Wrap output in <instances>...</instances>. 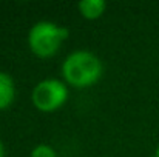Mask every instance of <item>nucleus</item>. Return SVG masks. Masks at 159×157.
Listing matches in <instances>:
<instances>
[{"label":"nucleus","mask_w":159,"mask_h":157,"mask_svg":"<svg viewBox=\"0 0 159 157\" xmlns=\"http://www.w3.org/2000/svg\"><path fill=\"white\" fill-rule=\"evenodd\" d=\"M63 77L74 86H88L94 83L102 74L101 60L88 51L71 52L62 65Z\"/></svg>","instance_id":"nucleus-1"},{"label":"nucleus","mask_w":159,"mask_h":157,"mask_svg":"<svg viewBox=\"0 0 159 157\" xmlns=\"http://www.w3.org/2000/svg\"><path fill=\"white\" fill-rule=\"evenodd\" d=\"M79 9L85 17L94 19L104 12L105 2L104 0H82V2H79Z\"/></svg>","instance_id":"nucleus-5"},{"label":"nucleus","mask_w":159,"mask_h":157,"mask_svg":"<svg viewBox=\"0 0 159 157\" xmlns=\"http://www.w3.org/2000/svg\"><path fill=\"white\" fill-rule=\"evenodd\" d=\"M68 29L57 26L53 22H37L28 36L31 50L40 57H48L59 50L63 39H66Z\"/></svg>","instance_id":"nucleus-2"},{"label":"nucleus","mask_w":159,"mask_h":157,"mask_svg":"<svg viewBox=\"0 0 159 157\" xmlns=\"http://www.w3.org/2000/svg\"><path fill=\"white\" fill-rule=\"evenodd\" d=\"M31 157H56V153L50 145H37L33 150Z\"/></svg>","instance_id":"nucleus-6"},{"label":"nucleus","mask_w":159,"mask_h":157,"mask_svg":"<svg viewBox=\"0 0 159 157\" xmlns=\"http://www.w3.org/2000/svg\"><path fill=\"white\" fill-rule=\"evenodd\" d=\"M66 86L57 79H47L36 85L33 102L40 111H54L66 100Z\"/></svg>","instance_id":"nucleus-3"},{"label":"nucleus","mask_w":159,"mask_h":157,"mask_svg":"<svg viewBox=\"0 0 159 157\" xmlns=\"http://www.w3.org/2000/svg\"><path fill=\"white\" fill-rule=\"evenodd\" d=\"M5 156V150H3V145H2V142H0V157Z\"/></svg>","instance_id":"nucleus-7"},{"label":"nucleus","mask_w":159,"mask_h":157,"mask_svg":"<svg viewBox=\"0 0 159 157\" xmlns=\"http://www.w3.org/2000/svg\"><path fill=\"white\" fill-rule=\"evenodd\" d=\"M14 93H16V89H14L12 79L6 72L0 71V109L6 108L8 105L12 102Z\"/></svg>","instance_id":"nucleus-4"},{"label":"nucleus","mask_w":159,"mask_h":157,"mask_svg":"<svg viewBox=\"0 0 159 157\" xmlns=\"http://www.w3.org/2000/svg\"><path fill=\"white\" fill-rule=\"evenodd\" d=\"M155 157H159V146H158V150H156V156Z\"/></svg>","instance_id":"nucleus-8"}]
</instances>
